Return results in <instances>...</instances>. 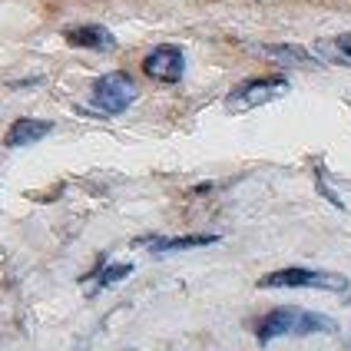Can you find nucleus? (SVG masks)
<instances>
[{
    "label": "nucleus",
    "mask_w": 351,
    "mask_h": 351,
    "mask_svg": "<svg viewBox=\"0 0 351 351\" xmlns=\"http://www.w3.org/2000/svg\"><path fill=\"white\" fill-rule=\"evenodd\" d=\"M335 322L318 312H305V308H275L269 312L258 325L255 335L262 345H269L272 338H285V335H332Z\"/></svg>",
    "instance_id": "nucleus-1"
},
{
    "label": "nucleus",
    "mask_w": 351,
    "mask_h": 351,
    "mask_svg": "<svg viewBox=\"0 0 351 351\" xmlns=\"http://www.w3.org/2000/svg\"><path fill=\"white\" fill-rule=\"evenodd\" d=\"M258 289H318V292H345L348 278L338 272H315V269H278L258 278Z\"/></svg>",
    "instance_id": "nucleus-2"
},
{
    "label": "nucleus",
    "mask_w": 351,
    "mask_h": 351,
    "mask_svg": "<svg viewBox=\"0 0 351 351\" xmlns=\"http://www.w3.org/2000/svg\"><path fill=\"white\" fill-rule=\"evenodd\" d=\"M136 93H139L136 83L126 73H106V77H99L93 83L90 103L97 106L99 113H106V117H119V113L130 110V103L136 99Z\"/></svg>",
    "instance_id": "nucleus-3"
},
{
    "label": "nucleus",
    "mask_w": 351,
    "mask_h": 351,
    "mask_svg": "<svg viewBox=\"0 0 351 351\" xmlns=\"http://www.w3.org/2000/svg\"><path fill=\"white\" fill-rule=\"evenodd\" d=\"M289 93V80L285 77H255L239 83L232 93H229V106L232 110H255V106H265L275 103L278 97Z\"/></svg>",
    "instance_id": "nucleus-4"
},
{
    "label": "nucleus",
    "mask_w": 351,
    "mask_h": 351,
    "mask_svg": "<svg viewBox=\"0 0 351 351\" xmlns=\"http://www.w3.org/2000/svg\"><path fill=\"white\" fill-rule=\"evenodd\" d=\"M143 73L159 80V83H176L186 73V57L179 47H156L149 57L143 60Z\"/></svg>",
    "instance_id": "nucleus-5"
},
{
    "label": "nucleus",
    "mask_w": 351,
    "mask_h": 351,
    "mask_svg": "<svg viewBox=\"0 0 351 351\" xmlns=\"http://www.w3.org/2000/svg\"><path fill=\"white\" fill-rule=\"evenodd\" d=\"M312 53L322 60V63H332V66H345V70H351V34H338V37L318 40Z\"/></svg>",
    "instance_id": "nucleus-6"
},
{
    "label": "nucleus",
    "mask_w": 351,
    "mask_h": 351,
    "mask_svg": "<svg viewBox=\"0 0 351 351\" xmlns=\"http://www.w3.org/2000/svg\"><path fill=\"white\" fill-rule=\"evenodd\" d=\"M53 126L47 123V119H17L10 130H7V146L10 149H17V146H30V143H37V139H43L47 133H50Z\"/></svg>",
    "instance_id": "nucleus-7"
},
{
    "label": "nucleus",
    "mask_w": 351,
    "mask_h": 351,
    "mask_svg": "<svg viewBox=\"0 0 351 351\" xmlns=\"http://www.w3.org/2000/svg\"><path fill=\"white\" fill-rule=\"evenodd\" d=\"M66 40H70L73 47H86V50H113V47H117L113 34H110L106 27H99V23L77 27V30H70V34H66Z\"/></svg>",
    "instance_id": "nucleus-8"
},
{
    "label": "nucleus",
    "mask_w": 351,
    "mask_h": 351,
    "mask_svg": "<svg viewBox=\"0 0 351 351\" xmlns=\"http://www.w3.org/2000/svg\"><path fill=\"white\" fill-rule=\"evenodd\" d=\"M219 242V235H176V239H149L146 245L153 252L166 255V252H179V249H199V245H213Z\"/></svg>",
    "instance_id": "nucleus-9"
},
{
    "label": "nucleus",
    "mask_w": 351,
    "mask_h": 351,
    "mask_svg": "<svg viewBox=\"0 0 351 351\" xmlns=\"http://www.w3.org/2000/svg\"><path fill=\"white\" fill-rule=\"evenodd\" d=\"M265 57L278 60V63H289V66H308V63H312V53H308V50H302V47H292V43L265 47Z\"/></svg>",
    "instance_id": "nucleus-10"
},
{
    "label": "nucleus",
    "mask_w": 351,
    "mask_h": 351,
    "mask_svg": "<svg viewBox=\"0 0 351 351\" xmlns=\"http://www.w3.org/2000/svg\"><path fill=\"white\" fill-rule=\"evenodd\" d=\"M133 272V265H130V262H119V265H110V269H106V272H99V289H110V285H117L119 278H126V275Z\"/></svg>",
    "instance_id": "nucleus-11"
}]
</instances>
